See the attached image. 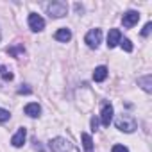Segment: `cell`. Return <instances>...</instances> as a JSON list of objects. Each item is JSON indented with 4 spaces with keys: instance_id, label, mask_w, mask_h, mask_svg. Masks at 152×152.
Segmentation results:
<instances>
[{
    "instance_id": "obj_22",
    "label": "cell",
    "mask_w": 152,
    "mask_h": 152,
    "mask_svg": "<svg viewBox=\"0 0 152 152\" xmlns=\"http://www.w3.org/2000/svg\"><path fill=\"white\" fill-rule=\"evenodd\" d=\"M91 127H93V131H97V127H99V120L97 118H91Z\"/></svg>"
},
{
    "instance_id": "obj_15",
    "label": "cell",
    "mask_w": 152,
    "mask_h": 152,
    "mask_svg": "<svg viewBox=\"0 0 152 152\" xmlns=\"http://www.w3.org/2000/svg\"><path fill=\"white\" fill-rule=\"evenodd\" d=\"M25 52V47L23 45H16V47H7V54H11L13 57H18L20 54Z\"/></svg>"
},
{
    "instance_id": "obj_21",
    "label": "cell",
    "mask_w": 152,
    "mask_h": 152,
    "mask_svg": "<svg viewBox=\"0 0 152 152\" xmlns=\"http://www.w3.org/2000/svg\"><path fill=\"white\" fill-rule=\"evenodd\" d=\"M18 93H20V95H23V93H31V88H27V86H25V88H20Z\"/></svg>"
},
{
    "instance_id": "obj_11",
    "label": "cell",
    "mask_w": 152,
    "mask_h": 152,
    "mask_svg": "<svg viewBox=\"0 0 152 152\" xmlns=\"http://www.w3.org/2000/svg\"><path fill=\"white\" fill-rule=\"evenodd\" d=\"M54 38H56L57 41H61V43H68V41L72 39V31L66 29V27H63V29H59V31L54 34Z\"/></svg>"
},
{
    "instance_id": "obj_5",
    "label": "cell",
    "mask_w": 152,
    "mask_h": 152,
    "mask_svg": "<svg viewBox=\"0 0 152 152\" xmlns=\"http://www.w3.org/2000/svg\"><path fill=\"white\" fill-rule=\"evenodd\" d=\"M29 27H31V31L39 32V31H43V29H45V20H43L39 15L31 13V15H29Z\"/></svg>"
},
{
    "instance_id": "obj_12",
    "label": "cell",
    "mask_w": 152,
    "mask_h": 152,
    "mask_svg": "<svg viewBox=\"0 0 152 152\" xmlns=\"http://www.w3.org/2000/svg\"><path fill=\"white\" fill-rule=\"evenodd\" d=\"M106 77H107V68L106 66H97L95 72H93V81L95 83H102Z\"/></svg>"
},
{
    "instance_id": "obj_20",
    "label": "cell",
    "mask_w": 152,
    "mask_h": 152,
    "mask_svg": "<svg viewBox=\"0 0 152 152\" xmlns=\"http://www.w3.org/2000/svg\"><path fill=\"white\" fill-rule=\"evenodd\" d=\"M111 152H129V148H127V147H124V145H113Z\"/></svg>"
},
{
    "instance_id": "obj_16",
    "label": "cell",
    "mask_w": 152,
    "mask_h": 152,
    "mask_svg": "<svg viewBox=\"0 0 152 152\" xmlns=\"http://www.w3.org/2000/svg\"><path fill=\"white\" fill-rule=\"evenodd\" d=\"M0 75L4 77V81H13V77H15V75H13L7 68H4L2 64H0Z\"/></svg>"
},
{
    "instance_id": "obj_18",
    "label": "cell",
    "mask_w": 152,
    "mask_h": 152,
    "mask_svg": "<svg viewBox=\"0 0 152 152\" xmlns=\"http://www.w3.org/2000/svg\"><path fill=\"white\" fill-rule=\"evenodd\" d=\"M11 118V113L7 111V109H2L0 107V122H7Z\"/></svg>"
},
{
    "instance_id": "obj_7",
    "label": "cell",
    "mask_w": 152,
    "mask_h": 152,
    "mask_svg": "<svg viewBox=\"0 0 152 152\" xmlns=\"http://www.w3.org/2000/svg\"><path fill=\"white\" fill-rule=\"evenodd\" d=\"M111 120H113V106L111 104H104L102 111H100V122H102L104 127H109Z\"/></svg>"
},
{
    "instance_id": "obj_3",
    "label": "cell",
    "mask_w": 152,
    "mask_h": 152,
    "mask_svg": "<svg viewBox=\"0 0 152 152\" xmlns=\"http://www.w3.org/2000/svg\"><path fill=\"white\" fill-rule=\"evenodd\" d=\"M47 13L50 15V18H63L68 13V6H66V2L57 0V2H52L47 6Z\"/></svg>"
},
{
    "instance_id": "obj_6",
    "label": "cell",
    "mask_w": 152,
    "mask_h": 152,
    "mask_svg": "<svg viewBox=\"0 0 152 152\" xmlns=\"http://www.w3.org/2000/svg\"><path fill=\"white\" fill-rule=\"evenodd\" d=\"M138 20H140V13L138 11H127L124 15V18H122V23H124V27L131 29V27H134L138 23Z\"/></svg>"
},
{
    "instance_id": "obj_2",
    "label": "cell",
    "mask_w": 152,
    "mask_h": 152,
    "mask_svg": "<svg viewBox=\"0 0 152 152\" xmlns=\"http://www.w3.org/2000/svg\"><path fill=\"white\" fill-rule=\"evenodd\" d=\"M116 129H120L124 132H134L138 129V122L131 115H120L116 118Z\"/></svg>"
},
{
    "instance_id": "obj_9",
    "label": "cell",
    "mask_w": 152,
    "mask_h": 152,
    "mask_svg": "<svg viewBox=\"0 0 152 152\" xmlns=\"http://www.w3.org/2000/svg\"><path fill=\"white\" fill-rule=\"evenodd\" d=\"M25 136H27V129L25 127H20L18 131H16V134L13 136V140H11V143H13V147H22L23 143H25Z\"/></svg>"
},
{
    "instance_id": "obj_13",
    "label": "cell",
    "mask_w": 152,
    "mask_h": 152,
    "mask_svg": "<svg viewBox=\"0 0 152 152\" xmlns=\"http://www.w3.org/2000/svg\"><path fill=\"white\" fill-rule=\"evenodd\" d=\"M138 84H140L147 93H150V91H152V75L148 73V75H145V77H140V79H138Z\"/></svg>"
},
{
    "instance_id": "obj_24",
    "label": "cell",
    "mask_w": 152,
    "mask_h": 152,
    "mask_svg": "<svg viewBox=\"0 0 152 152\" xmlns=\"http://www.w3.org/2000/svg\"><path fill=\"white\" fill-rule=\"evenodd\" d=\"M0 38H2V32H0Z\"/></svg>"
},
{
    "instance_id": "obj_4",
    "label": "cell",
    "mask_w": 152,
    "mask_h": 152,
    "mask_svg": "<svg viewBox=\"0 0 152 152\" xmlns=\"http://www.w3.org/2000/svg\"><path fill=\"white\" fill-rule=\"evenodd\" d=\"M84 41H86V45H88L90 48H97V47L100 45V41H102V31H100V29H91V31L86 34Z\"/></svg>"
},
{
    "instance_id": "obj_17",
    "label": "cell",
    "mask_w": 152,
    "mask_h": 152,
    "mask_svg": "<svg viewBox=\"0 0 152 152\" xmlns=\"http://www.w3.org/2000/svg\"><path fill=\"white\" fill-rule=\"evenodd\" d=\"M120 45H122V48H124L125 52H132V43H131V39L124 38V39H120Z\"/></svg>"
},
{
    "instance_id": "obj_8",
    "label": "cell",
    "mask_w": 152,
    "mask_h": 152,
    "mask_svg": "<svg viewBox=\"0 0 152 152\" xmlns=\"http://www.w3.org/2000/svg\"><path fill=\"white\" fill-rule=\"evenodd\" d=\"M120 39H122L120 29H111L109 34H107V47H109V48H115V47L120 43Z\"/></svg>"
},
{
    "instance_id": "obj_23",
    "label": "cell",
    "mask_w": 152,
    "mask_h": 152,
    "mask_svg": "<svg viewBox=\"0 0 152 152\" xmlns=\"http://www.w3.org/2000/svg\"><path fill=\"white\" fill-rule=\"evenodd\" d=\"M75 11H77V13H83V6H81V4H75Z\"/></svg>"
},
{
    "instance_id": "obj_19",
    "label": "cell",
    "mask_w": 152,
    "mask_h": 152,
    "mask_svg": "<svg viewBox=\"0 0 152 152\" xmlns=\"http://www.w3.org/2000/svg\"><path fill=\"white\" fill-rule=\"evenodd\" d=\"M150 31H152V23L148 22V23H145V27H143V31H141V36H143V38H147V36L150 34Z\"/></svg>"
},
{
    "instance_id": "obj_1",
    "label": "cell",
    "mask_w": 152,
    "mask_h": 152,
    "mask_svg": "<svg viewBox=\"0 0 152 152\" xmlns=\"http://www.w3.org/2000/svg\"><path fill=\"white\" fill-rule=\"evenodd\" d=\"M48 145H50L52 152H81L75 143H72L70 140L61 138V136H57V138L50 140V143H48Z\"/></svg>"
},
{
    "instance_id": "obj_14",
    "label": "cell",
    "mask_w": 152,
    "mask_h": 152,
    "mask_svg": "<svg viewBox=\"0 0 152 152\" xmlns=\"http://www.w3.org/2000/svg\"><path fill=\"white\" fill-rule=\"evenodd\" d=\"M81 138H83V147H84V152H93L95 148H93V140H91V136H90L88 132H83V134H81Z\"/></svg>"
},
{
    "instance_id": "obj_10",
    "label": "cell",
    "mask_w": 152,
    "mask_h": 152,
    "mask_svg": "<svg viewBox=\"0 0 152 152\" xmlns=\"http://www.w3.org/2000/svg\"><path fill=\"white\" fill-rule=\"evenodd\" d=\"M25 115L27 116H31V118H38L39 116V113H41V107H39V104L38 102H31V104H27L25 106Z\"/></svg>"
}]
</instances>
